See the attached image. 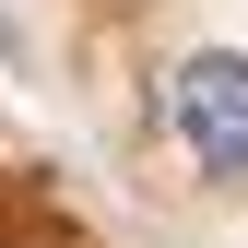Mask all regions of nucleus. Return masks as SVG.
<instances>
[{"label": "nucleus", "instance_id": "obj_1", "mask_svg": "<svg viewBox=\"0 0 248 248\" xmlns=\"http://www.w3.org/2000/svg\"><path fill=\"white\" fill-rule=\"evenodd\" d=\"M166 118H177V142H189L213 177H248V47H201L189 71H177Z\"/></svg>", "mask_w": 248, "mask_h": 248}]
</instances>
